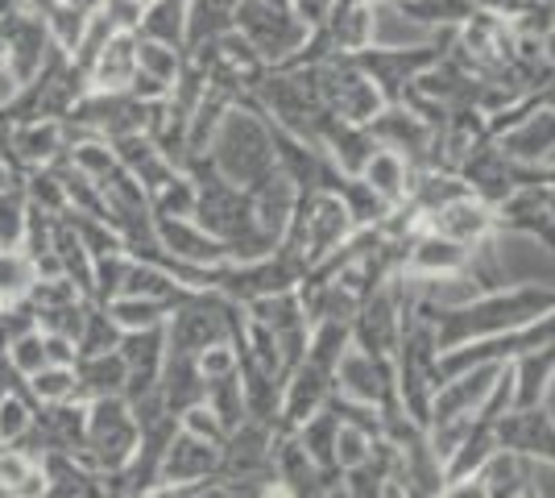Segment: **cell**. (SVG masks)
<instances>
[{
  "mask_svg": "<svg viewBox=\"0 0 555 498\" xmlns=\"http://www.w3.org/2000/svg\"><path fill=\"white\" fill-rule=\"evenodd\" d=\"M555 308V286L547 283H514L493 286V291H477L461 304H440L427 295V286L415 283V311L431 320L440 354L461 349L473 341H489V336H506V332L527 329L543 311Z\"/></svg>",
  "mask_w": 555,
  "mask_h": 498,
  "instance_id": "1",
  "label": "cell"
},
{
  "mask_svg": "<svg viewBox=\"0 0 555 498\" xmlns=\"http://www.w3.org/2000/svg\"><path fill=\"white\" fill-rule=\"evenodd\" d=\"M208 163L229 179L236 188L254 191L261 188L270 175H278V158H274V142H270V125L261 117L249 95H241L232 104L224 120L216 125L208 142Z\"/></svg>",
  "mask_w": 555,
  "mask_h": 498,
  "instance_id": "2",
  "label": "cell"
},
{
  "mask_svg": "<svg viewBox=\"0 0 555 498\" xmlns=\"http://www.w3.org/2000/svg\"><path fill=\"white\" fill-rule=\"evenodd\" d=\"M232 29L266 59V67H282L311 38V29L295 17L291 0H241L232 13Z\"/></svg>",
  "mask_w": 555,
  "mask_h": 498,
  "instance_id": "3",
  "label": "cell"
},
{
  "mask_svg": "<svg viewBox=\"0 0 555 498\" xmlns=\"http://www.w3.org/2000/svg\"><path fill=\"white\" fill-rule=\"evenodd\" d=\"M448 50H452V29H440V38H431L423 47H365L357 50V54H348V59L377 84V92H382L386 104H402L406 92H411V84L427 67H436Z\"/></svg>",
  "mask_w": 555,
  "mask_h": 498,
  "instance_id": "4",
  "label": "cell"
},
{
  "mask_svg": "<svg viewBox=\"0 0 555 498\" xmlns=\"http://www.w3.org/2000/svg\"><path fill=\"white\" fill-rule=\"evenodd\" d=\"M141 427L133 411L125 404V395H108V399H92L88 404V445H83V465H92L100 474L125 470L129 457L138 449Z\"/></svg>",
  "mask_w": 555,
  "mask_h": 498,
  "instance_id": "5",
  "label": "cell"
},
{
  "mask_svg": "<svg viewBox=\"0 0 555 498\" xmlns=\"http://www.w3.org/2000/svg\"><path fill=\"white\" fill-rule=\"evenodd\" d=\"M468 245L443 238L436 229H423L406 241V254H402V266L398 274L411 279L418 286H440V283H456L468 274Z\"/></svg>",
  "mask_w": 555,
  "mask_h": 498,
  "instance_id": "6",
  "label": "cell"
},
{
  "mask_svg": "<svg viewBox=\"0 0 555 498\" xmlns=\"http://www.w3.org/2000/svg\"><path fill=\"white\" fill-rule=\"evenodd\" d=\"M370 133L373 142L393 150V154H402L411 166H436V138H440V129L427 117H418L411 104H386L370 120Z\"/></svg>",
  "mask_w": 555,
  "mask_h": 498,
  "instance_id": "7",
  "label": "cell"
},
{
  "mask_svg": "<svg viewBox=\"0 0 555 498\" xmlns=\"http://www.w3.org/2000/svg\"><path fill=\"white\" fill-rule=\"evenodd\" d=\"M336 374L315 366L311 357H302L299 366L282 382V407H278V432H295L302 420H311L320 407L332 399Z\"/></svg>",
  "mask_w": 555,
  "mask_h": 498,
  "instance_id": "8",
  "label": "cell"
},
{
  "mask_svg": "<svg viewBox=\"0 0 555 498\" xmlns=\"http://www.w3.org/2000/svg\"><path fill=\"white\" fill-rule=\"evenodd\" d=\"M116 354L125 357V370H129L125 399L145 395V391H158L163 361H166V324H158V329H141V332H125L120 345H116Z\"/></svg>",
  "mask_w": 555,
  "mask_h": 498,
  "instance_id": "9",
  "label": "cell"
},
{
  "mask_svg": "<svg viewBox=\"0 0 555 498\" xmlns=\"http://www.w3.org/2000/svg\"><path fill=\"white\" fill-rule=\"evenodd\" d=\"M67 154V125L54 117H34L9 125V158L22 166H50Z\"/></svg>",
  "mask_w": 555,
  "mask_h": 498,
  "instance_id": "10",
  "label": "cell"
},
{
  "mask_svg": "<svg viewBox=\"0 0 555 498\" xmlns=\"http://www.w3.org/2000/svg\"><path fill=\"white\" fill-rule=\"evenodd\" d=\"M506 158L522 166H543L555 158V104H539L531 117H522L509 133L498 138Z\"/></svg>",
  "mask_w": 555,
  "mask_h": 498,
  "instance_id": "11",
  "label": "cell"
},
{
  "mask_svg": "<svg viewBox=\"0 0 555 498\" xmlns=\"http://www.w3.org/2000/svg\"><path fill=\"white\" fill-rule=\"evenodd\" d=\"M216 470H220V445L179 427L163 457L158 482H208V477H216Z\"/></svg>",
  "mask_w": 555,
  "mask_h": 498,
  "instance_id": "12",
  "label": "cell"
},
{
  "mask_svg": "<svg viewBox=\"0 0 555 498\" xmlns=\"http://www.w3.org/2000/svg\"><path fill=\"white\" fill-rule=\"evenodd\" d=\"M427 229H436L443 238L461 241V245H481V241L498 238V216L489 208L486 200H477V195H461V200H452L448 208L427 220Z\"/></svg>",
  "mask_w": 555,
  "mask_h": 498,
  "instance_id": "13",
  "label": "cell"
},
{
  "mask_svg": "<svg viewBox=\"0 0 555 498\" xmlns=\"http://www.w3.org/2000/svg\"><path fill=\"white\" fill-rule=\"evenodd\" d=\"M108 145H113L116 163L125 166L141 188H145V195H150V191H158L166 179H175V175H179V166L166 158L150 133H120V138H108Z\"/></svg>",
  "mask_w": 555,
  "mask_h": 498,
  "instance_id": "14",
  "label": "cell"
},
{
  "mask_svg": "<svg viewBox=\"0 0 555 498\" xmlns=\"http://www.w3.org/2000/svg\"><path fill=\"white\" fill-rule=\"evenodd\" d=\"M138 75V29H116L108 47L95 54L88 67V88L92 92H129Z\"/></svg>",
  "mask_w": 555,
  "mask_h": 498,
  "instance_id": "15",
  "label": "cell"
},
{
  "mask_svg": "<svg viewBox=\"0 0 555 498\" xmlns=\"http://www.w3.org/2000/svg\"><path fill=\"white\" fill-rule=\"evenodd\" d=\"M158 391H163V404H166V411H170L175 420H179L183 411H191L195 404H204V395H208V379L199 374V361H195V354L166 349Z\"/></svg>",
  "mask_w": 555,
  "mask_h": 498,
  "instance_id": "16",
  "label": "cell"
},
{
  "mask_svg": "<svg viewBox=\"0 0 555 498\" xmlns=\"http://www.w3.org/2000/svg\"><path fill=\"white\" fill-rule=\"evenodd\" d=\"M509 374H514V407L547 404L555 386V345L509 357Z\"/></svg>",
  "mask_w": 555,
  "mask_h": 498,
  "instance_id": "17",
  "label": "cell"
},
{
  "mask_svg": "<svg viewBox=\"0 0 555 498\" xmlns=\"http://www.w3.org/2000/svg\"><path fill=\"white\" fill-rule=\"evenodd\" d=\"M125 357L116 354H88L75 361V399L92 404V399H108V395H125Z\"/></svg>",
  "mask_w": 555,
  "mask_h": 498,
  "instance_id": "18",
  "label": "cell"
},
{
  "mask_svg": "<svg viewBox=\"0 0 555 498\" xmlns=\"http://www.w3.org/2000/svg\"><path fill=\"white\" fill-rule=\"evenodd\" d=\"M411 175H415V166L406 163L402 154H393L386 145H377L370 154V163L361 166V179H365V188L382 200V204H402L406 200V191H411Z\"/></svg>",
  "mask_w": 555,
  "mask_h": 498,
  "instance_id": "19",
  "label": "cell"
},
{
  "mask_svg": "<svg viewBox=\"0 0 555 498\" xmlns=\"http://www.w3.org/2000/svg\"><path fill=\"white\" fill-rule=\"evenodd\" d=\"M47 465L17 445H0V490L9 498H47Z\"/></svg>",
  "mask_w": 555,
  "mask_h": 498,
  "instance_id": "20",
  "label": "cell"
},
{
  "mask_svg": "<svg viewBox=\"0 0 555 498\" xmlns=\"http://www.w3.org/2000/svg\"><path fill=\"white\" fill-rule=\"evenodd\" d=\"M336 427H340V420H336V411L324 404L311 420H302V424L291 432V436L302 445V452L332 477H340L336 474Z\"/></svg>",
  "mask_w": 555,
  "mask_h": 498,
  "instance_id": "21",
  "label": "cell"
},
{
  "mask_svg": "<svg viewBox=\"0 0 555 498\" xmlns=\"http://www.w3.org/2000/svg\"><path fill=\"white\" fill-rule=\"evenodd\" d=\"M402 17L418 25H436V29H461L481 4L477 0H390Z\"/></svg>",
  "mask_w": 555,
  "mask_h": 498,
  "instance_id": "22",
  "label": "cell"
},
{
  "mask_svg": "<svg viewBox=\"0 0 555 498\" xmlns=\"http://www.w3.org/2000/svg\"><path fill=\"white\" fill-rule=\"evenodd\" d=\"M100 308L113 316V324L120 332L158 329V324H166V316H170L166 304H158V299H141V295H116V299L100 304Z\"/></svg>",
  "mask_w": 555,
  "mask_h": 498,
  "instance_id": "23",
  "label": "cell"
},
{
  "mask_svg": "<svg viewBox=\"0 0 555 498\" xmlns=\"http://www.w3.org/2000/svg\"><path fill=\"white\" fill-rule=\"evenodd\" d=\"M183 63L186 54L179 47L154 42V38H138V75H150V79H158L166 88H175L179 75H183Z\"/></svg>",
  "mask_w": 555,
  "mask_h": 498,
  "instance_id": "24",
  "label": "cell"
},
{
  "mask_svg": "<svg viewBox=\"0 0 555 498\" xmlns=\"http://www.w3.org/2000/svg\"><path fill=\"white\" fill-rule=\"evenodd\" d=\"M204 407H208L211 416L220 420V427H224V432H232L241 420H249V416H245V395H241V374H229V379L208 382Z\"/></svg>",
  "mask_w": 555,
  "mask_h": 498,
  "instance_id": "25",
  "label": "cell"
},
{
  "mask_svg": "<svg viewBox=\"0 0 555 498\" xmlns=\"http://www.w3.org/2000/svg\"><path fill=\"white\" fill-rule=\"evenodd\" d=\"M25 386H29V399L38 407L67 404V399H75V366H42L38 374L25 379Z\"/></svg>",
  "mask_w": 555,
  "mask_h": 498,
  "instance_id": "26",
  "label": "cell"
},
{
  "mask_svg": "<svg viewBox=\"0 0 555 498\" xmlns=\"http://www.w3.org/2000/svg\"><path fill=\"white\" fill-rule=\"evenodd\" d=\"M150 213H154V220H163V216H195V183H191L186 170L166 179L158 191H150Z\"/></svg>",
  "mask_w": 555,
  "mask_h": 498,
  "instance_id": "27",
  "label": "cell"
},
{
  "mask_svg": "<svg viewBox=\"0 0 555 498\" xmlns=\"http://www.w3.org/2000/svg\"><path fill=\"white\" fill-rule=\"evenodd\" d=\"M34 279H38V270L22 250H0V308L25 299Z\"/></svg>",
  "mask_w": 555,
  "mask_h": 498,
  "instance_id": "28",
  "label": "cell"
},
{
  "mask_svg": "<svg viewBox=\"0 0 555 498\" xmlns=\"http://www.w3.org/2000/svg\"><path fill=\"white\" fill-rule=\"evenodd\" d=\"M38 404L22 391H0V445H17L25 432L34 427Z\"/></svg>",
  "mask_w": 555,
  "mask_h": 498,
  "instance_id": "29",
  "label": "cell"
},
{
  "mask_svg": "<svg viewBox=\"0 0 555 498\" xmlns=\"http://www.w3.org/2000/svg\"><path fill=\"white\" fill-rule=\"evenodd\" d=\"M25 208H29V200H25V191L17 183L0 188V250H17L22 245Z\"/></svg>",
  "mask_w": 555,
  "mask_h": 498,
  "instance_id": "30",
  "label": "cell"
},
{
  "mask_svg": "<svg viewBox=\"0 0 555 498\" xmlns=\"http://www.w3.org/2000/svg\"><path fill=\"white\" fill-rule=\"evenodd\" d=\"M120 336H125V332L113 324V316L100 308V304H92V311H88V324H83V336H79V357L113 354L116 345H120Z\"/></svg>",
  "mask_w": 555,
  "mask_h": 498,
  "instance_id": "31",
  "label": "cell"
},
{
  "mask_svg": "<svg viewBox=\"0 0 555 498\" xmlns=\"http://www.w3.org/2000/svg\"><path fill=\"white\" fill-rule=\"evenodd\" d=\"M42 366H47V345H42V332L38 329H29L9 341V370H13V374L29 379V374H38Z\"/></svg>",
  "mask_w": 555,
  "mask_h": 498,
  "instance_id": "32",
  "label": "cell"
},
{
  "mask_svg": "<svg viewBox=\"0 0 555 498\" xmlns=\"http://www.w3.org/2000/svg\"><path fill=\"white\" fill-rule=\"evenodd\" d=\"M382 440V436H377ZM373 452V436L370 432H361V427L352 424H340L336 427V474H348V470H357L365 457Z\"/></svg>",
  "mask_w": 555,
  "mask_h": 498,
  "instance_id": "33",
  "label": "cell"
},
{
  "mask_svg": "<svg viewBox=\"0 0 555 498\" xmlns=\"http://www.w3.org/2000/svg\"><path fill=\"white\" fill-rule=\"evenodd\" d=\"M440 498H489L486 470H481V474H468V477H452V482H443Z\"/></svg>",
  "mask_w": 555,
  "mask_h": 498,
  "instance_id": "34",
  "label": "cell"
},
{
  "mask_svg": "<svg viewBox=\"0 0 555 498\" xmlns=\"http://www.w3.org/2000/svg\"><path fill=\"white\" fill-rule=\"evenodd\" d=\"M208 482H154V486L141 490V498H199Z\"/></svg>",
  "mask_w": 555,
  "mask_h": 498,
  "instance_id": "35",
  "label": "cell"
},
{
  "mask_svg": "<svg viewBox=\"0 0 555 498\" xmlns=\"http://www.w3.org/2000/svg\"><path fill=\"white\" fill-rule=\"evenodd\" d=\"M291 9H295V17H299L307 29H320V25L332 17L336 0H291Z\"/></svg>",
  "mask_w": 555,
  "mask_h": 498,
  "instance_id": "36",
  "label": "cell"
},
{
  "mask_svg": "<svg viewBox=\"0 0 555 498\" xmlns=\"http://www.w3.org/2000/svg\"><path fill=\"white\" fill-rule=\"evenodd\" d=\"M543 63L555 72V25L552 29H543Z\"/></svg>",
  "mask_w": 555,
  "mask_h": 498,
  "instance_id": "37",
  "label": "cell"
},
{
  "mask_svg": "<svg viewBox=\"0 0 555 498\" xmlns=\"http://www.w3.org/2000/svg\"><path fill=\"white\" fill-rule=\"evenodd\" d=\"M63 4H70V9H79V13H92V9H100L104 0H63Z\"/></svg>",
  "mask_w": 555,
  "mask_h": 498,
  "instance_id": "38",
  "label": "cell"
},
{
  "mask_svg": "<svg viewBox=\"0 0 555 498\" xmlns=\"http://www.w3.org/2000/svg\"><path fill=\"white\" fill-rule=\"evenodd\" d=\"M327 498H348V490H345V482H340V477L332 482V490H327Z\"/></svg>",
  "mask_w": 555,
  "mask_h": 498,
  "instance_id": "39",
  "label": "cell"
},
{
  "mask_svg": "<svg viewBox=\"0 0 555 498\" xmlns=\"http://www.w3.org/2000/svg\"><path fill=\"white\" fill-rule=\"evenodd\" d=\"M522 498H543V490H539V486L531 482V486H527V495H522Z\"/></svg>",
  "mask_w": 555,
  "mask_h": 498,
  "instance_id": "40",
  "label": "cell"
}]
</instances>
